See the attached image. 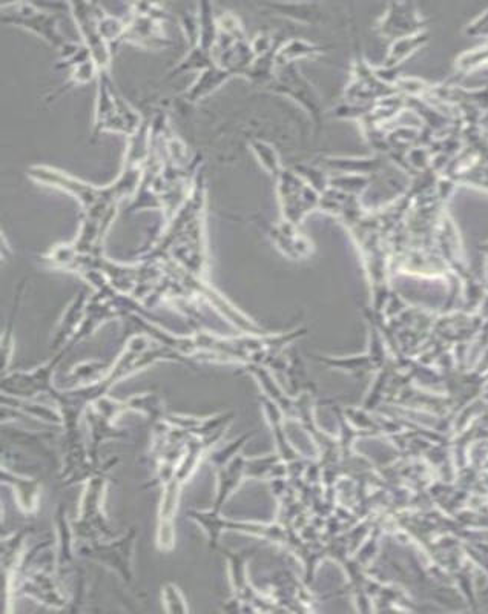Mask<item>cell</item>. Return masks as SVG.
I'll return each instance as SVG.
<instances>
[{"mask_svg": "<svg viewBox=\"0 0 488 614\" xmlns=\"http://www.w3.org/2000/svg\"><path fill=\"white\" fill-rule=\"evenodd\" d=\"M99 94H97L96 119L97 133L100 131H116L126 136H134L142 126V117L136 109H132L114 88L109 79L108 71H100Z\"/></svg>", "mask_w": 488, "mask_h": 614, "instance_id": "1", "label": "cell"}, {"mask_svg": "<svg viewBox=\"0 0 488 614\" xmlns=\"http://www.w3.org/2000/svg\"><path fill=\"white\" fill-rule=\"evenodd\" d=\"M2 22L4 24H16L33 31L37 36L51 43L57 50L62 51L63 57H70L79 48L73 43L66 42L57 30L59 17L50 13V11L40 10L37 5L4 4L2 5Z\"/></svg>", "mask_w": 488, "mask_h": 614, "instance_id": "2", "label": "cell"}, {"mask_svg": "<svg viewBox=\"0 0 488 614\" xmlns=\"http://www.w3.org/2000/svg\"><path fill=\"white\" fill-rule=\"evenodd\" d=\"M73 8L74 19H76L77 27H79L80 34H82L83 40H85V47L93 57L96 67L100 71H108L109 60H111V50H109V43L103 39L102 34L99 33L97 28V10L99 7L93 4H73L70 5Z\"/></svg>", "mask_w": 488, "mask_h": 614, "instance_id": "3", "label": "cell"}, {"mask_svg": "<svg viewBox=\"0 0 488 614\" xmlns=\"http://www.w3.org/2000/svg\"><path fill=\"white\" fill-rule=\"evenodd\" d=\"M140 5H142L143 11H137L136 17L131 20V24L126 25L122 40L146 48L168 47L171 42H169L165 30H163L160 16L151 14L152 11H146L148 10L146 5Z\"/></svg>", "mask_w": 488, "mask_h": 614, "instance_id": "4", "label": "cell"}, {"mask_svg": "<svg viewBox=\"0 0 488 614\" xmlns=\"http://www.w3.org/2000/svg\"><path fill=\"white\" fill-rule=\"evenodd\" d=\"M85 309V297H83V294H79V297L68 307V311L65 312L62 321H60L59 331H57L56 338H54L53 344H51L53 349L62 346L63 341L68 340L70 335L73 337V335L77 334L83 317H85Z\"/></svg>", "mask_w": 488, "mask_h": 614, "instance_id": "5", "label": "cell"}, {"mask_svg": "<svg viewBox=\"0 0 488 614\" xmlns=\"http://www.w3.org/2000/svg\"><path fill=\"white\" fill-rule=\"evenodd\" d=\"M220 74L217 76V71H205L202 76L198 77L197 82L192 85L191 90L186 93V99L191 102H197L202 99L209 91L214 90L215 86L220 85Z\"/></svg>", "mask_w": 488, "mask_h": 614, "instance_id": "6", "label": "cell"}, {"mask_svg": "<svg viewBox=\"0 0 488 614\" xmlns=\"http://www.w3.org/2000/svg\"><path fill=\"white\" fill-rule=\"evenodd\" d=\"M163 595H165V602L171 601V604H166V608H168L169 611H175V613L188 611L186 610L183 596L180 595L179 590H177L174 585H166L165 590H163Z\"/></svg>", "mask_w": 488, "mask_h": 614, "instance_id": "7", "label": "cell"}]
</instances>
